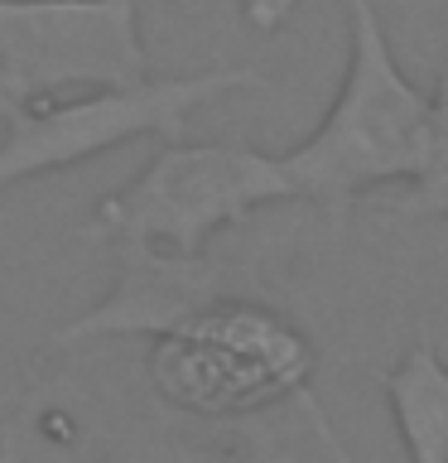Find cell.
I'll return each mask as SVG.
<instances>
[{"label":"cell","instance_id":"cell-3","mask_svg":"<svg viewBox=\"0 0 448 463\" xmlns=\"http://www.w3.org/2000/svg\"><path fill=\"white\" fill-rule=\"evenodd\" d=\"M347 63L318 126L280 150L294 208L347 227L371 198L405 188L429 155V92L400 68L376 0H342Z\"/></svg>","mask_w":448,"mask_h":463},{"label":"cell","instance_id":"cell-7","mask_svg":"<svg viewBox=\"0 0 448 463\" xmlns=\"http://www.w3.org/2000/svg\"><path fill=\"white\" fill-rule=\"evenodd\" d=\"M376 382L405 463H448V357L434 328H419L396 357H386Z\"/></svg>","mask_w":448,"mask_h":463},{"label":"cell","instance_id":"cell-8","mask_svg":"<svg viewBox=\"0 0 448 463\" xmlns=\"http://www.w3.org/2000/svg\"><path fill=\"white\" fill-rule=\"evenodd\" d=\"M367 208L386 222H448V53L439 63V78H434L429 92V155L425 169L415 174L405 188H390V194L371 198Z\"/></svg>","mask_w":448,"mask_h":463},{"label":"cell","instance_id":"cell-6","mask_svg":"<svg viewBox=\"0 0 448 463\" xmlns=\"http://www.w3.org/2000/svg\"><path fill=\"white\" fill-rule=\"evenodd\" d=\"M145 72L140 0H0V111Z\"/></svg>","mask_w":448,"mask_h":463},{"label":"cell","instance_id":"cell-2","mask_svg":"<svg viewBox=\"0 0 448 463\" xmlns=\"http://www.w3.org/2000/svg\"><path fill=\"white\" fill-rule=\"evenodd\" d=\"M285 256L275 266L193 299L135 347L159 405L198 425H332L318 401L323 343L289 304Z\"/></svg>","mask_w":448,"mask_h":463},{"label":"cell","instance_id":"cell-5","mask_svg":"<svg viewBox=\"0 0 448 463\" xmlns=\"http://www.w3.org/2000/svg\"><path fill=\"white\" fill-rule=\"evenodd\" d=\"M270 72L251 63H208L193 72H145L140 82H111L34 107L0 111V198L20 184L78 169L130 140H183L193 121L237 92H266Z\"/></svg>","mask_w":448,"mask_h":463},{"label":"cell","instance_id":"cell-1","mask_svg":"<svg viewBox=\"0 0 448 463\" xmlns=\"http://www.w3.org/2000/svg\"><path fill=\"white\" fill-rule=\"evenodd\" d=\"M357 463L338 425H198L150 396L130 343L43 347L0 425V463Z\"/></svg>","mask_w":448,"mask_h":463},{"label":"cell","instance_id":"cell-4","mask_svg":"<svg viewBox=\"0 0 448 463\" xmlns=\"http://www.w3.org/2000/svg\"><path fill=\"white\" fill-rule=\"evenodd\" d=\"M294 208V188L275 150L241 140H159L154 155L87 213L82 237L97 246H140L198 256L266 213Z\"/></svg>","mask_w":448,"mask_h":463},{"label":"cell","instance_id":"cell-9","mask_svg":"<svg viewBox=\"0 0 448 463\" xmlns=\"http://www.w3.org/2000/svg\"><path fill=\"white\" fill-rule=\"evenodd\" d=\"M212 5H222L231 10L237 20L251 29V34L260 39H275L280 29L294 20V10H299V0H212Z\"/></svg>","mask_w":448,"mask_h":463}]
</instances>
